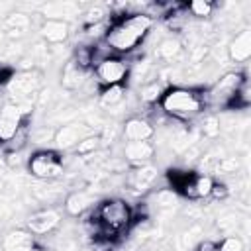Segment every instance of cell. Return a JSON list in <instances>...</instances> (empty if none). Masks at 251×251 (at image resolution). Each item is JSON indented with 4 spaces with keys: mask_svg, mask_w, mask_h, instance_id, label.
<instances>
[{
    "mask_svg": "<svg viewBox=\"0 0 251 251\" xmlns=\"http://www.w3.org/2000/svg\"><path fill=\"white\" fill-rule=\"evenodd\" d=\"M151 27L153 18H149L145 12H133L120 20L110 22L104 41L114 53H131L139 43H143Z\"/></svg>",
    "mask_w": 251,
    "mask_h": 251,
    "instance_id": "1",
    "label": "cell"
},
{
    "mask_svg": "<svg viewBox=\"0 0 251 251\" xmlns=\"http://www.w3.org/2000/svg\"><path fill=\"white\" fill-rule=\"evenodd\" d=\"M92 216L98 222V241H114L133 224V208L124 198H108L100 202Z\"/></svg>",
    "mask_w": 251,
    "mask_h": 251,
    "instance_id": "2",
    "label": "cell"
},
{
    "mask_svg": "<svg viewBox=\"0 0 251 251\" xmlns=\"http://www.w3.org/2000/svg\"><path fill=\"white\" fill-rule=\"evenodd\" d=\"M161 112L176 122H190L204 112V92L190 86H171L159 100Z\"/></svg>",
    "mask_w": 251,
    "mask_h": 251,
    "instance_id": "3",
    "label": "cell"
},
{
    "mask_svg": "<svg viewBox=\"0 0 251 251\" xmlns=\"http://www.w3.org/2000/svg\"><path fill=\"white\" fill-rule=\"evenodd\" d=\"M6 88H8V94L12 96L10 102H14L25 110H31L33 102L37 100L39 88H41V73L35 69L14 73V76L10 78Z\"/></svg>",
    "mask_w": 251,
    "mask_h": 251,
    "instance_id": "4",
    "label": "cell"
},
{
    "mask_svg": "<svg viewBox=\"0 0 251 251\" xmlns=\"http://www.w3.org/2000/svg\"><path fill=\"white\" fill-rule=\"evenodd\" d=\"M27 173L39 180H55L65 173V161L57 151L39 149L27 157Z\"/></svg>",
    "mask_w": 251,
    "mask_h": 251,
    "instance_id": "5",
    "label": "cell"
},
{
    "mask_svg": "<svg viewBox=\"0 0 251 251\" xmlns=\"http://www.w3.org/2000/svg\"><path fill=\"white\" fill-rule=\"evenodd\" d=\"M247 80V76L243 73H226L222 75L204 94V106L212 104V106H224L229 108L235 92L239 90V86Z\"/></svg>",
    "mask_w": 251,
    "mask_h": 251,
    "instance_id": "6",
    "label": "cell"
},
{
    "mask_svg": "<svg viewBox=\"0 0 251 251\" xmlns=\"http://www.w3.org/2000/svg\"><path fill=\"white\" fill-rule=\"evenodd\" d=\"M27 112L29 110H25V108H22L14 102H4L0 106V141L2 143L10 141L18 133V129L25 122Z\"/></svg>",
    "mask_w": 251,
    "mask_h": 251,
    "instance_id": "7",
    "label": "cell"
},
{
    "mask_svg": "<svg viewBox=\"0 0 251 251\" xmlns=\"http://www.w3.org/2000/svg\"><path fill=\"white\" fill-rule=\"evenodd\" d=\"M61 226V212L55 208H41L27 216L25 229L33 237H43L47 233H53Z\"/></svg>",
    "mask_w": 251,
    "mask_h": 251,
    "instance_id": "8",
    "label": "cell"
},
{
    "mask_svg": "<svg viewBox=\"0 0 251 251\" xmlns=\"http://www.w3.org/2000/svg\"><path fill=\"white\" fill-rule=\"evenodd\" d=\"M94 73L98 82H102L104 86H114V84H124L127 80L129 67L122 57H108L94 67Z\"/></svg>",
    "mask_w": 251,
    "mask_h": 251,
    "instance_id": "9",
    "label": "cell"
},
{
    "mask_svg": "<svg viewBox=\"0 0 251 251\" xmlns=\"http://www.w3.org/2000/svg\"><path fill=\"white\" fill-rule=\"evenodd\" d=\"M90 133H92V127H88L84 122H69L55 129L53 143L59 151H69V149H75L78 141H82Z\"/></svg>",
    "mask_w": 251,
    "mask_h": 251,
    "instance_id": "10",
    "label": "cell"
},
{
    "mask_svg": "<svg viewBox=\"0 0 251 251\" xmlns=\"http://www.w3.org/2000/svg\"><path fill=\"white\" fill-rule=\"evenodd\" d=\"M214 176L208 173H192V176L182 184V188L178 190L180 194H184L188 200H202V198H210L212 190H214Z\"/></svg>",
    "mask_w": 251,
    "mask_h": 251,
    "instance_id": "11",
    "label": "cell"
},
{
    "mask_svg": "<svg viewBox=\"0 0 251 251\" xmlns=\"http://www.w3.org/2000/svg\"><path fill=\"white\" fill-rule=\"evenodd\" d=\"M155 180H157V167H153L149 163L137 165L127 175V184L135 192H145V190L153 188L155 186Z\"/></svg>",
    "mask_w": 251,
    "mask_h": 251,
    "instance_id": "12",
    "label": "cell"
},
{
    "mask_svg": "<svg viewBox=\"0 0 251 251\" xmlns=\"http://www.w3.org/2000/svg\"><path fill=\"white\" fill-rule=\"evenodd\" d=\"M249 57H251V29L243 27L235 33V37L227 45V59L233 63H247Z\"/></svg>",
    "mask_w": 251,
    "mask_h": 251,
    "instance_id": "13",
    "label": "cell"
},
{
    "mask_svg": "<svg viewBox=\"0 0 251 251\" xmlns=\"http://www.w3.org/2000/svg\"><path fill=\"white\" fill-rule=\"evenodd\" d=\"M122 155L131 165H145L155 155V145L151 141H126Z\"/></svg>",
    "mask_w": 251,
    "mask_h": 251,
    "instance_id": "14",
    "label": "cell"
},
{
    "mask_svg": "<svg viewBox=\"0 0 251 251\" xmlns=\"http://www.w3.org/2000/svg\"><path fill=\"white\" fill-rule=\"evenodd\" d=\"M29 25H31V20H29L27 14H24V12H12V14H8V16L2 20L0 29H2V33L6 35V39L14 41V39L24 37V35L27 33Z\"/></svg>",
    "mask_w": 251,
    "mask_h": 251,
    "instance_id": "15",
    "label": "cell"
},
{
    "mask_svg": "<svg viewBox=\"0 0 251 251\" xmlns=\"http://www.w3.org/2000/svg\"><path fill=\"white\" fill-rule=\"evenodd\" d=\"M155 135L153 124L145 118H129L122 126V137L126 141H149Z\"/></svg>",
    "mask_w": 251,
    "mask_h": 251,
    "instance_id": "16",
    "label": "cell"
},
{
    "mask_svg": "<svg viewBox=\"0 0 251 251\" xmlns=\"http://www.w3.org/2000/svg\"><path fill=\"white\" fill-rule=\"evenodd\" d=\"M39 33L43 37L45 43L51 45H61L69 39L71 35V27L67 22H59V20H43V24L39 25Z\"/></svg>",
    "mask_w": 251,
    "mask_h": 251,
    "instance_id": "17",
    "label": "cell"
},
{
    "mask_svg": "<svg viewBox=\"0 0 251 251\" xmlns=\"http://www.w3.org/2000/svg\"><path fill=\"white\" fill-rule=\"evenodd\" d=\"M35 237L27 229H12L2 239V251H33Z\"/></svg>",
    "mask_w": 251,
    "mask_h": 251,
    "instance_id": "18",
    "label": "cell"
},
{
    "mask_svg": "<svg viewBox=\"0 0 251 251\" xmlns=\"http://www.w3.org/2000/svg\"><path fill=\"white\" fill-rule=\"evenodd\" d=\"M96 202V196L88 190H75L67 196L65 200V210L71 216H82L84 212H88Z\"/></svg>",
    "mask_w": 251,
    "mask_h": 251,
    "instance_id": "19",
    "label": "cell"
},
{
    "mask_svg": "<svg viewBox=\"0 0 251 251\" xmlns=\"http://www.w3.org/2000/svg\"><path fill=\"white\" fill-rule=\"evenodd\" d=\"M86 76H88V71L80 69V67L71 59V61L65 63V67H63L61 84H63V88H67V90H78V88H82V86L88 82Z\"/></svg>",
    "mask_w": 251,
    "mask_h": 251,
    "instance_id": "20",
    "label": "cell"
},
{
    "mask_svg": "<svg viewBox=\"0 0 251 251\" xmlns=\"http://www.w3.org/2000/svg\"><path fill=\"white\" fill-rule=\"evenodd\" d=\"M78 14H80V6L75 2H51L43 6L45 20H59L69 24V20H73Z\"/></svg>",
    "mask_w": 251,
    "mask_h": 251,
    "instance_id": "21",
    "label": "cell"
},
{
    "mask_svg": "<svg viewBox=\"0 0 251 251\" xmlns=\"http://www.w3.org/2000/svg\"><path fill=\"white\" fill-rule=\"evenodd\" d=\"M126 100V88L124 84H114V86H104L98 94V102L102 108H118Z\"/></svg>",
    "mask_w": 251,
    "mask_h": 251,
    "instance_id": "22",
    "label": "cell"
},
{
    "mask_svg": "<svg viewBox=\"0 0 251 251\" xmlns=\"http://www.w3.org/2000/svg\"><path fill=\"white\" fill-rule=\"evenodd\" d=\"M153 202H155V206H157L159 212L171 214V212L178 206L180 196H178V192L173 190V188H159L157 192H153Z\"/></svg>",
    "mask_w": 251,
    "mask_h": 251,
    "instance_id": "23",
    "label": "cell"
},
{
    "mask_svg": "<svg viewBox=\"0 0 251 251\" xmlns=\"http://www.w3.org/2000/svg\"><path fill=\"white\" fill-rule=\"evenodd\" d=\"M182 55V43L176 39V37H167L159 43L157 51H155V57L165 61V63H171V61H176L178 57Z\"/></svg>",
    "mask_w": 251,
    "mask_h": 251,
    "instance_id": "24",
    "label": "cell"
},
{
    "mask_svg": "<svg viewBox=\"0 0 251 251\" xmlns=\"http://www.w3.org/2000/svg\"><path fill=\"white\" fill-rule=\"evenodd\" d=\"M102 149V141H100V135L98 133H90L86 135L82 141H78V145L75 147V153L76 157H82V159H90L94 153H98Z\"/></svg>",
    "mask_w": 251,
    "mask_h": 251,
    "instance_id": "25",
    "label": "cell"
},
{
    "mask_svg": "<svg viewBox=\"0 0 251 251\" xmlns=\"http://www.w3.org/2000/svg\"><path fill=\"white\" fill-rule=\"evenodd\" d=\"M163 92H165L163 80H151V82H147V84H143V86L139 88V98H141V102H145V104H155V102L161 100Z\"/></svg>",
    "mask_w": 251,
    "mask_h": 251,
    "instance_id": "26",
    "label": "cell"
},
{
    "mask_svg": "<svg viewBox=\"0 0 251 251\" xmlns=\"http://www.w3.org/2000/svg\"><path fill=\"white\" fill-rule=\"evenodd\" d=\"M106 16H108V8L104 4H94L84 12V25L102 24V22H106Z\"/></svg>",
    "mask_w": 251,
    "mask_h": 251,
    "instance_id": "27",
    "label": "cell"
},
{
    "mask_svg": "<svg viewBox=\"0 0 251 251\" xmlns=\"http://www.w3.org/2000/svg\"><path fill=\"white\" fill-rule=\"evenodd\" d=\"M239 226V218L235 212H224L220 218H218V229L227 233V235H233V231L237 229Z\"/></svg>",
    "mask_w": 251,
    "mask_h": 251,
    "instance_id": "28",
    "label": "cell"
},
{
    "mask_svg": "<svg viewBox=\"0 0 251 251\" xmlns=\"http://www.w3.org/2000/svg\"><path fill=\"white\" fill-rule=\"evenodd\" d=\"M55 137V129H51L49 126H37L35 129H29V141L33 143H47L53 141Z\"/></svg>",
    "mask_w": 251,
    "mask_h": 251,
    "instance_id": "29",
    "label": "cell"
},
{
    "mask_svg": "<svg viewBox=\"0 0 251 251\" xmlns=\"http://www.w3.org/2000/svg\"><path fill=\"white\" fill-rule=\"evenodd\" d=\"M218 251H245V243L237 233L226 235L222 241H218Z\"/></svg>",
    "mask_w": 251,
    "mask_h": 251,
    "instance_id": "30",
    "label": "cell"
},
{
    "mask_svg": "<svg viewBox=\"0 0 251 251\" xmlns=\"http://www.w3.org/2000/svg\"><path fill=\"white\" fill-rule=\"evenodd\" d=\"M186 10H188L192 16H196V18H208V16H212L214 4H210V2H206V0H194V2H190V4L186 6Z\"/></svg>",
    "mask_w": 251,
    "mask_h": 251,
    "instance_id": "31",
    "label": "cell"
},
{
    "mask_svg": "<svg viewBox=\"0 0 251 251\" xmlns=\"http://www.w3.org/2000/svg\"><path fill=\"white\" fill-rule=\"evenodd\" d=\"M237 169H239V159L237 157H224V159H220V163H218V167H216L214 173L233 175V173H237Z\"/></svg>",
    "mask_w": 251,
    "mask_h": 251,
    "instance_id": "32",
    "label": "cell"
},
{
    "mask_svg": "<svg viewBox=\"0 0 251 251\" xmlns=\"http://www.w3.org/2000/svg\"><path fill=\"white\" fill-rule=\"evenodd\" d=\"M220 131H222V129H220V120H218V116H206L204 122H202V133H204L206 137H216Z\"/></svg>",
    "mask_w": 251,
    "mask_h": 251,
    "instance_id": "33",
    "label": "cell"
},
{
    "mask_svg": "<svg viewBox=\"0 0 251 251\" xmlns=\"http://www.w3.org/2000/svg\"><path fill=\"white\" fill-rule=\"evenodd\" d=\"M194 251H218V241L212 239H200L194 245Z\"/></svg>",
    "mask_w": 251,
    "mask_h": 251,
    "instance_id": "34",
    "label": "cell"
}]
</instances>
